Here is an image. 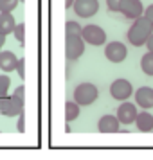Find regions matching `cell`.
Instances as JSON below:
<instances>
[{
	"label": "cell",
	"mask_w": 153,
	"mask_h": 160,
	"mask_svg": "<svg viewBox=\"0 0 153 160\" xmlns=\"http://www.w3.org/2000/svg\"><path fill=\"white\" fill-rule=\"evenodd\" d=\"M15 27H16V20L13 13H0V32H4L6 36L13 34Z\"/></svg>",
	"instance_id": "obj_15"
},
{
	"label": "cell",
	"mask_w": 153,
	"mask_h": 160,
	"mask_svg": "<svg viewBox=\"0 0 153 160\" xmlns=\"http://www.w3.org/2000/svg\"><path fill=\"white\" fill-rule=\"evenodd\" d=\"M119 13H123V16L128 20H135V18L144 15V6L140 0H123Z\"/></svg>",
	"instance_id": "obj_8"
},
{
	"label": "cell",
	"mask_w": 153,
	"mask_h": 160,
	"mask_svg": "<svg viewBox=\"0 0 153 160\" xmlns=\"http://www.w3.org/2000/svg\"><path fill=\"white\" fill-rule=\"evenodd\" d=\"M140 68H142V72L146 76H150V78L153 76V52L151 51H148L142 56V59H140Z\"/></svg>",
	"instance_id": "obj_17"
},
{
	"label": "cell",
	"mask_w": 153,
	"mask_h": 160,
	"mask_svg": "<svg viewBox=\"0 0 153 160\" xmlns=\"http://www.w3.org/2000/svg\"><path fill=\"white\" fill-rule=\"evenodd\" d=\"M13 34H15V38H16V42L22 45H25V23H16V27H15V31H13Z\"/></svg>",
	"instance_id": "obj_18"
},
{
	"label": "cell",
	"mask_w": 153,
	"mask_h": 160,
	"mask_svg": "<svg viewBox=\"0 0 153 160\" xmlns=\"http://www.w3.org/2000/svg\"><path fill=\"white\" fill-rule=\"evenodd\" d=\"M23 102H25V87L20 85L16 87L15 94L8 97H0V113L6 117H18L23 112Z\"/></svg>",
	"instance_id": "obj_2"
},
{
	"label": "cell",
	"mask_w": 153,
	"mask_h": 160,
	"mask_svg": "<svg viewBox=\"0 0 153 160\" xmlns=\"http://www.w3.org/2000/svg\"><path fill=\"white\" fill-rule=\"evenodd\" d=\"M135 126H137L139 131L142 133H148V131H153V115L150 112H139L137 117H135Z\"/></svg>",
	"instance_id": "obj_14"
},
{
	"label": "cell",
	"mask_w": 153,
	"mask_h": 160,
	"mask_svg": "<svg viewBox=\"0 0 153 160\" xmlns=\"http://www.w3.org/2000/svg\"><path fill=\"white\" fill-rule=\"evenodd\" d=\"M16 65H18V58L15 56V52L11 51H0V68L6 74L16 70Z\"/></svg>",
	"instance_id": "obj_13"
},
{
	"label": "cell",
	"mask_w": 153,
	"mask_h": 160,
	"mask_svg": "<svg viewBox=\"0 0 153 160\" xmlns=\"http://www.w3.org/2000/svg\"><path fill=\"white\" fill-rule=\"evenodd\" d=\"M16 130L20 131V133H23V131H25V115H23V112L18 115V124H16Z\"/></svg>",
	"instance_id": "obj_24"
},
{
	"label": "cell",
	"mask_w": 153,
	"mask_h": 160,
	"mask_svg": "<svg viewBox=\"0 0 153 160\" xmlns=\"http://www.w3.org/2000/svg\"><path fill=\"white\" fill-rule=\"evenodd\" d=\"M20 0H0V13H13Z\"/></svg>",
	"instance_id": "obj_19"
},
{
	"label": "cell",
	"mask_w": 153,
	"mask_h": 160,
	"mask_svg": "<svg viewBox=\"0 0 153 160\" xmlns=\"http://www.w3.org/2000/svg\"><path fill=\"white\" fill-rule=\"evenodd\" d=\"M6 43V34L4 32H0V51H2V45Z\"/></svg>",
	"instance_id": "obj_27"
},
{
	"label": "cell",
	"mask_w": 153,
	"mask_h": 160,
	"mask_svg": "<svg viewBox=\"0 0 153 160\" xmlns=\"http://www.w3.org/2000/svg\"><path fill=\"white\" fill-rule=\"evenodd\" d=\"M121 2H123V0H106V8H108V11L117 13L119 8H121Z\"/></svg>",
	"instance_id": "obj_23"
},
{
	"label": "cell",
	"mask_w": 153,
	"mask_h": 160,
	"mask_svg": "<svg viewBox=\"0 0 153 160\" xmlns=\"http://www.w3.org/2000/svg\"><path fill=\"white\" fill-rule=\"evenodd\" d=\"M99 97V90L92 83H79L74 88V101L79 106H88Z\"/></svg>",
	"instance_id": "obj_3"
},
{
	"label": "cell",
	"mask_w": 153,
	"mask_h": 160,
	"mask_svg": "<svg viewBox=\"0 0 153 160\" xmlns=\"http://www.w3.org/2000/svg\"><path fill=\"white\" fill-rule=\"evenodd\" d=\"M133 94H135V92H133V87H131V83L128 79L119 78V79H115L110 85V95H112L115 101L123 102V101H126V99H130Z\"/></svg>",
	"instance_id": "obj_5"
},
{
	"label": "cell",
	"mask_w": 153,
	"mask_h": 160,
	"mask_svg": "<svg viewBox=\"0 0 153 160\" xmlns=\"http://www.w3.org/2000/svg\"><path fill=\"white\" fill-rule=\"evenodd\" d=\"M105 56L112 63H123L126 59V56H128V49L121 42H110L105 47Z\"/></svg>",
	"instance_id": "obj_7"
},
{
	"label": "cell",
	"mask_w": 153,
	"mask_h": 160,
	"mask_svg": "<svg viewBox=\"0 0 153 160\" xmlns=\"http://www.w3.org/2000/svg\"><path fill=\"white\" fill-rule=\"evenodd\" d=\"M135 101L140 108H153V88L151 87H140L137 88V92H135Z\"/></svg>",
	"instance_id": "obj_12"
},
{
	"label": "cell",
	"mask_w": 153,
	"mask_h": 160,
	"mask_svg": "<svg viewBox=\"0 0 153 160\" xmlns=\"http://www.w3.org/2000/svg\"><path fill=\"white\" fill-rule=\"evenodd\" d=\"M81 113V106L76 101H67L65 102V121L67 122H72L76 121Z\"/></svg>",
	"instance_id": "obj_16"
},
{
	"label": "cell",
	"mask_w": 153,
	"mask_h": 160,
	"mask_svg": "<svg viewBox=\"0 0 153 160\" xmlns=\"http://www.w3.org/2000/svg\"><path fill=\"white\" fill-rule=\"evenodd\" d=\"M72 8L79 18H90L99 11V2L97 0H74Z\"/></svg>",
	"instance_id": "obj_9"
},
{
	"label": "cell",
	"mask_w": 153,
	"mask_h": 160,
	"mask_svg": "<svg viewBox=\"0 0 153 160\" xmlns=\"http://www.w3.org/2000/svg\"><path fill=\"white\" fill-rule=\"evenodd\" d=\"M9 85H11V79H9V76H8V74H2V76H0V97L8 95Z\"/></svg>",
	"instance_id": "obj_21"
},
{
	"label": "cell",
	"mask_w": 153,
	"mask_h": 160,
	"mask_svg": "<svg viewBox=\"0 0 153 160\" xmlns=\"http://www.w3.org/2000/svg\"><path fill=\"white\" fill-rule=\"evenodd\" d=\"M83 32V27H81L78 22H72V20H69L65 23V34H81Z\"/></svg>",
	"instance_id": "obj_20"
},
{
	"label": "cell",
	"mask_w": 153,
	"mask_h": 160,
	"mask_svg": "<svg viewBox=\"0 0 153 160\" xmlns=\"http://www.w3.org/2000/svg\"><path fill=\"white\" fill-rule=\"evenodd\" d=\"M85 40L81 34H67L65 38V56L67 59H78L83 56V52H85Z\"/></svg>",
	"instance_id": "obj_4"
},
{
	"label": "cell",
	"mask_w": 153,
	"mask_h": 160,
	"mask_svg": "<svg viewBox=\"0 0 153 160\" xmlns=\"http://www.w3.org/2000/svg\"><path fill=\"white\" fill-rule=\"evenodd\" d=\"M144 16H146V18H148V20H150L151 23H153V4L150 6V8H146V9H144Z\"/></svg>",
	"instance_id": "obj_25"
},
{
	"label": "cell",
	"mask_w": 153,
	"mask_h": 160,
	"mask_svg": "<svg viewBox=\"0 0 153 160\" xmlns=\"http://www.w3.org/2000/svg\"><path fill=\"white\" fill-rule=\"evenodd\" d=\"M81 36H83V40H85L87 43L94 45V47H99V45L106 43V32H105V29L99 27V25H85Z\"/></svg>",
	"instance_id": "obj_6"
},
{
	"label": "cell",
	"mask_w": 153,
	"mask_h": 160,
	"mask_svg": "<svg viewBox=\"0 0 153 160\" xmlns=\"http://www.w3.org/2000/svg\"><path fill=\"white\" fill-rule=\"evenodd\" d=\"M151 34H153V23L142 15L135 18L131 27L128 29V42L135 47H142V45H146L148 38Z\"/></svg>",
	"instance_id": "obj_1"
},
{
	"label": "cell",
	"mask_w": 153,
	"mask_h": 160,
	"mask_svg": "<svg viewBox=\"0 0 153 160\" xmlns=\"http://www.w3.org/2000/svg\"><path fill=\"white\" fill-rule=\"evenodd\" d=\"M74 6V0H65V8H72Z\"/></svg>",
	"instance_id": "obj_28"
},
{
	"label": "cell",
	"mask_w": 153,
	"mask_h": 160,
	"mask_svg": "<svg viewBox=\"0 0 153 160\" xmlns=\"http://www.w3.org/2000/svg\"><path fill=\"white\" fill-rule=\"evenodd\" d=\"M146 47H148V51H151V52H153V34L148 38V42H146Z\"/></svg>",
	"instance_id": "obj_26"
},
{
	"label": "cell",
	"mask_w": 153,
	"mask_h": 160,
	"mask_svg": "<svg viewBox=\"0 0 153 160\" xmlns=\"http://www.w3.org/2000/svg\"><path fill=\"white\" fill-rule=\"evenodd\" d=\"M137 113H139L137 106L131 104V102H128V101H123L119 104V108H117V117H119L121 124H133Z\"/></svg>",
	"instance_id": "obj_10"
},
{
	"label": "cell",
	"mask_w": 153,
	"mask_h": 160,
	"mask_svg": "<svg viewBox=\"0 0 153 160\" xmlns=\"http://www.w3.org/2000/svg\"><path fill=\"white\" fill-rule=\"evenodd\" d=\"M97 130L101 133H117L121 130V121L117 115H103L97 122Z\"/></svg>",
	"instance_id": "obj_11"
},
{
	"label": "cell",
	"mask_w": 153,
	"mask_h": 160,
	"mask_svg": "<svg viewBox=\"0 0 153 160\" xmlns=\"http://www.w3.org/2000/svg\"><path fill=\"white\" fill-rule=\"evenodd\" d=\"M16 72H18V76H20V79H25V58H20V59H18Z\"/></svg>",
	"instance_id": "obj_22"
}]
</instances>
